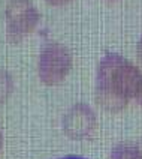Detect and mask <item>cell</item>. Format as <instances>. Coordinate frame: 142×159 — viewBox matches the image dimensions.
I'll return each instance as SVG.
<instances>
[{
	"label": "cell",
	"instance_id": "ba28073f",
	"mask_svg": "<svg viewBox=\"0 0 142 159\" xmlns=\"http://www.w3.org/2000/svg\"><path fill=\"white\" fill-rule=\"evenodd\" d=\"M139 62H141V65H142V42L139 44Z\"/></svg>",
	"mask_w": 142,
	"mask_h": 159
},
{
	"label": "cell",
	"instance_id": "52a82bcc",
	"mask_svg": "<svg viewBox=\"0 0 142 159\" xmlns=\"http://www.w3.org/2000/svg\"><path fill=\"white\" fill-rule=\"evenodd\" d=\"M46 5H49V6H64V5H67L71 0H44Z\"/></svg>",
	"mask_w": 142,
	"mask_h": 159
},
{
	"label": "cell",
	"instance_id": "5b68a950",
	"mask_svg": "<svg viewBox=\"0 0 142 159\" xmlns=\"http://www.w3.org/2000/svg\"><path fill=\"white\" fill-rule=\"evenodd\" d=\"M112 159H142V149L130 143H121L112 152Z\"/></svg>",
	"mask_w": 142,
	"mask_h": 159
},
{
	"label": "cell",
	"instance_id": "3957f363",
	"mask_svg": "<svg viewBox=\"0 0 142 159\" xmlns=\"http://www.w3.org/2000/svg\"><path fill=\"white\" fill-rule=\"evenodd\" d=\"M5 18L9 42L18 44L35 32L41 14L32 0H9L5 9Z\"/></svg>",
	"mask_w": 142,
	"mask_h": 159
},
{
	"label": "cell",
	"instance_id": "6da1fadb",
	"mask_svg": "<svg viewBox=\"0 0 142 159\" xmlns=\"http://www.w3.org/2000/svg\"><path fill=\"white\" fill-rule=\"evenodd\" d=\"M142 95V71L117 53L106 54L97 68L94 98L100 108L120 113Z\"/></svg>",
	"mask_w": 142,
	"mask_h": 159
},
{
	"label": "cell",
	"instance_id": "9c48e42d",
	"mask_svg": "<svg viewBox=\"0 0 142 159\" xmlns=\"http://www.w3.org/2000/svg\"><path fill=\"white\" fill-rule=\"evenodd\" d=\"M0 149H2V131H0Z\"/></svg>",
	"mask_w": 142,
	"mask_h": 159
},
{
	"label": "cell",
	"instance_id": "8992f818",
	"mask_svg": "<svg viewBox=\"0 0 142 159\" xmlns=\"http://www.w3.org/2000/svg\"><path fill=\"white\" fill-rule=\"evenodd\" d=\"M12 89H14L12 77L5 69H0V104L8 101V98L12 93Z\"/></svg>",
	"mask_w": 142,
	"mask_h": 159
},
{
	"label": "cell",
	"instance_id": "7a4b0ae2",
	"mask_svg": "<svg viewBox=\"0 0 142 159\" xmlns=\"http://www.w3.org/2000/svg\"><path fill=\"white\" fill-rule=\"evenodd\" d=\"M73 66V57L66 45L46 41L39 53L37 75L45 86H57L64 81Z\"/></svg>",
	"mask_w": 142,
	"mask_h": 159
},
{
	"label": "cell",
	"instance_id": "277c9868",
	"mask_svg": "<svg viewBox=\"0 0 142 159\" xmlns=\"http://www.w3.org/2000/svg\"><path fill=\"white\" fill-rule=\"evenodd\" d=\"M62 126L63 132L71 140L80 141L94 134L97 128V119L90 105L84 102H76L64 113Z\"/></svg>",
	"mask_w": 142,
	"mask_h": 159
}]
</instances>
